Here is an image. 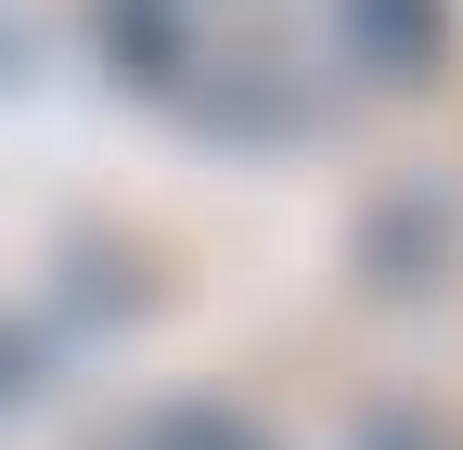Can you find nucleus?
I'll return each instance as SVG.
<instances>
[{
    "instance_id": "f257e3e1",
    "label": "nucleus",
    "mask_w": 463,
    "mask_h": 450,
    "mask_svg": "<svg viewBox=\"0 0 463 450\" xmlns=\"http://www.w3.org/2000/svg\"><path fill=\"white\" fill-rule=\"evenodd\" d=\"M90 52H103V78H116V90L206 117V78H219L206 0H90Z\"/></svg>"
},
{
    "instance_id": "f03ea898",
    "label": "nucleus",
    "mask_w": 463,
    "mask_h": 450,
    "mask_svg": "<svg viewBox=\"0 0 463 450\" xmlns=\"http://www.w3.org/2000/svg\"><path fill=\"white\" fill-rule=\"evenodd\" d=\"M438 39H450L438 0H335V52H347V78H373V90H412L438 65Z\"/></svg>"
},
{
    "instance_id": "7ed1b4c3",
    "label": "nucleus",
    "mask_w": 463,
    "mask_h": 450,
    "mask_svg": "<svg viewBox=\"0 0 463 450\" xmlns=\"http://www.w3.org/2000/svg\"><path fill=\"white\" fill-rule=\"evenodd\" d=\"M116 450H270V425L245 399H206V386H181V399H155Z\"/></svg>"
},
{
    "instance_id": "20e7f679",
    "label": "nucleus",
    "mask_w": 463,
    "mask_h": 450,
    "mask_svg": "<svg viewBox=\"0 0 463 450\" xmlns=\"http://www.w3.org/2000/svg\"><path fill=\"white\" fill-rule=\"evenodd\" d=\"M335 450H463V425H450V412H425V399H361Z\"/></svg>"
},
{
    "instance_id": "39448f33",
    "label": "nucleus",
    "mask_w": 463,
    "mask_h": 450,
    "mask_svg": "<svg viewBox=\"0 0 463 450\" xmlns=\"http://www.w3.org/2000/svg\"><path fill=\"white\" fill-rule=\"evenodd\" d=\"M39 399V348H26V322H0V412H26Z\"/></svg>"
},
{
    "instance_id": "423d86ee",
    "label": "nucleus",
    "mask_w": 463,
    "mask_h": 450,
    "mask_svg": "<svg viewBox=\"0 0 463 450\" xmlns=\"http://www.w3.org/2000/svg\"><path fill=\"white\" fill-rule=\"evenodd\" d=\"M0 78H14V14H0Z\"/></svg>"
}]
</instances>
